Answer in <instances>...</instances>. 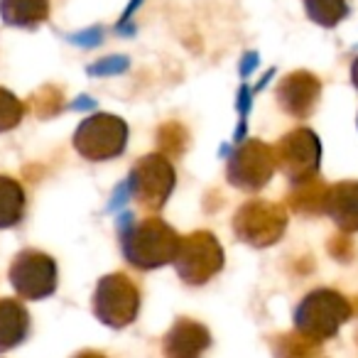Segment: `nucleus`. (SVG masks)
Listing matches in <instances>:
<instances>
[{
  "label": "nucleus",
  "instance_id": "f257e3e1",
  "mask_svg": "<svg viewBox=\"0 0 358 358\" xmlns=\"http://www.w3.org/2000/svg\"><path fill=\"white\" fill-rule=\"evenodd\" d=\"M182 236L162 219H145L123 234V255L140 270H155L177 258Z\"/></svg>",
  "mask_w": 358,
  "mask_h": 358
},
{
  "label": "nucleus",
  "instance_id": "f03ea898",
  "mask_svg": "<svg viewBox=\"0 0 358 358\" xmlns=\"http://www.w3.org/2000/svg\"><path fill=\"white\" fill-rule=\"evenodd\" d=\"M348 317H351V304L334 289H317V292L307 294L294 312L297 331L319 343L334 336Z\"/></svg>",
  "mask_w": 358,
  "mask_h": 358
},
{
  "label": "nucleus",
  "instance_id": "7ed1b4c3",
  "mask_svg": "<svg viewBox=\"0 0 358 358\" xmlns=\"http://www.w3.org/2000/svg\"><path fill=\"white\" fill-rule=\"evenodd\" d=\"M128 145V125L113 113H94L76 128L74 148L91 162L120 157Z\"/></svg>",
  "mask_w": 358,
  "mask_h": 358
},
{
  "label": "nucleus",
  "instance_id": "20e7f679",
  "mask_svg": "<svg viewBox=\"0 0 358 358\" xmlns=\"http://www.w3.org/2000/svg\"><path fill=\"white\" fill-rule=\"evenodd\" d=\"M174 182H177L174 167L162 152L140 157L128 177L130 194L148 211H157L167 204L169 194L174 192Z\"/></svg>",
  "mask_w": 358,
  "mask_h": 358
},
{
  "label": "nucleus",
  "instance_id": "39448f33",
  "mask_svg": "<svg viewBox=\"0 0 358 358\" xmlns=\"http://www.w3.org/2000/svg\"><path fill=\"white\" fill-rule=\"evenodd\" d=\"M140 312V292L135 282L123 273L101 278L94 292V314L106 327L123 329L135 322Z\"/></svg>",
  "mask_w": 358,
  "mask_h": 358
},
{
  "label": "nucleus",
  "instance_id": "423d86ee",
  "mask_svg": "<svg viewBox=\"0 0 358 358\" xmlns=\"http://www.w3.org/2000/svg\"><path fill=\"white\" fill-rule=\"evenodd\" d=\"M287 229V211L275 201H245L234 216V231L243 243L265 248L282 238Z\"/></svg>",
  "mask_w": 358,
  "mask_h": 358
},
{
  "label": "nucleus",
  "instance_id": "0eeeda50",
  "mask_svg": "<svg viewBox=\"0 0 358 358\" xmlns=\"http://www.w3.org/2000/svg\"><path fill=\"white\" fill-rule=\"evenodd\" d=\"M179 278L189 285H204L224 268V248L209 231H196L182 238L174 258Z\"/></svg>",
  "mask_w": 358,
  "mask_h": 358
},
{
  "label": "nucleus",
  "instance_id": "6e6552de",
  "mask_svg": "<svg viewBox=\"0 0 358 358\" xmlns=\"http://www.w3.org/2000/svg\"><path fill=\"white\" fill-rule=\"evenodd\" d=\"M278 167L275 148L265 145L263 140H248L238 145L229 159V182L238 189L255 192L270 182Z\"/></svg>",
  "mask_w": 358,
  "mask_h": 358
},
{
  "label": "nucleus",
  "instance_id": "1a4fd4ad",
  "mask_svg": "<svg viewBox=\"0 0 358 358\" xmlns=\"http://www.w3.org/2000/svg\"><path fill=\"white\" fill-rule=\"evenodd\" d=\"M275 157H278V167L285 172V177L292 185H302L317 174L322 145L309 128H297L275 145Z\"/></svg>",
  "mask_w": 358,
  "mask_h": 358
},
{
  "label": "nucleus",
  "instance_id": "9d476101",
  "mask_svg": "<svg viewBox=\"0 0 358 358\" xmlns=\"http://www.w3.org/2000/svg\"><path fill=\"white\" fill-rule=\"evenodd\" d=\"M10 282L22 299H45L57 289V263L42 250H22L10 265Z\"/></svg>",
  "mask_w": 358,
  "mask_h": 358
},
{
  "label": "nucleus",
  "instance_id": "9b49d317",
  "mask_svg": "<svg viewBox=\"0 0 358 358\" xmlns=\"http://www.w3.org/2000/svg\"><path fill=\"white\" fill-rule=\"evenodd\" d=\"M322 84L309 71H292L278 86V103L294 118H307L319 103Z\"/></svg>",
  "mask_w": 358,
  "mask_h": 358
},
{
  "label": "nucleus",
  "instance_id": "f8f14e48",
  "mask_svg": "<svg viewBox=\"0 0 358 358\" xmlns=\"http://www.w3.org/2000/svg\"><path fill=\"white\" fill-rule=\"evenodd\" d=\"M209 346V329L194 319H177L162 341L164 358H201Z\"/></svg>",
  "mask_w": 358,
  "mask_h": 358
},
{
  "label": "nucleus",
  "instance_id": "ddd939ff",
  "mask_svg": "<svg viewBox=\"0 0 358 358\" xmlns=\"http://www.w3.org/2000/svg\"><path fill=\"white\" fill-rule=\"evenodd\" d=\"M327 214L338 229L358 231V182H338L329 187Z\"/></svg>",
  "mask_w": 358,
  "mask_h": 358
},
{
  "label": "nucleus",
  "instance_id": "4468645a",
  "mask_svg": "<svg viewBox=\"0 0 358 358\" xmlns=\"http://www.w3.org/2000/svg\"><path fill=\"white\" fill-rule=\"evenodd\" d=\"M30 334V314L17 299H0V353L20 346Z\"/></svg>",
  "mask_w": 358,
  "mask_h": 358
},
{
  "label": "nucleus",
  "instance_id": "2eb2a0df",
  "mask_svg": "<svg viewBox=\"0 0 358 358\" xmlns=\"http://www.w3.org/2000/svg\"><path fill=\"white\" fill-rule=\"evenodd\" d=\"M52 10L50 0H0V17L10 27L35 30L47 22Z\"/></svg>",
  "mask_w": 358,
  "mask_h": 358
},
{
  "label": "nucleus",
  "instance_id": "dca6fc26",
  "mask_svg": "<svg viewBox=\"0 0 358 358\" xmlns=\"http://www.w3.org/2000/svg\"><path fill=\"white\" fill-rule=\"evenodd\" d=\"M25 216V192L15 179L0 174V229L17 226Z\"/></svg>",
  "mask_w": 358,
  "mask_h": 358
},
{
  "label": "nucleus",
  "instance_id": "f3484780",
  "mask_svg": "<svg viewBox=\"0 0 358 358\" xmlns=\"http://www.w3.org/2000/svg\"><path fill=\"white\" fill-rule=\"evenodd\" d=\"M329 185L319 179H307L302 185H294V192L289 194V206L299 214H322L327 211Z\"/></svg>",
  "mask_w": 358,
  "mask_h": 358
},
{
  "label": "nucleus",
  "instance_id": "a211bd4d",
  "mask_svg": "<svg viewBox=\"0 0 358 358\" xmlns=\"http://www.w3.org/2000/svg\"><path fill=\"white\" fill-rule=\"evenodd\" d=\"M273 351L278 358H324L322 348H319V341L307 338L299 331L278 336L273 343Z\"/></svg>",
  "mask_w": 358,
  "mask_h": 358
},
{
  "label": "nucleus",
  "instance_id": "6ab92c4d",
  "mask_svg": "<svg viewBox=\"0 0 358 358\" xmlns=\"http://www.w3.org/2000/svg\"><path fill=\"white\" fill-rule=\"evenodd\" d=\"M309 20L322 27H336L348 15V0H304Z\"/></svg>",
  "mask_w": 358,
  "mask_h": 358
},
{
  "label": "nucleus",
  "instance_id": "aec40b11",
  "mask_svg": "<svg viewBox=\"0 0 358 358\" xmlns=\"http://www.w3.org/2000/svg\"><path fill=\"white\" fill-rule=\"evenodd\" d=\"M22 115H25V103L13 91L0 86V133L17 128Z\"/></svg>",
  "mask_w": 358,
  "mask_h": 358
},
{
  "label": "nucleus",
  "instance_id": "412c9836",
  "mask_svg": "<svg viewBox=\"0 0 358 358\" xmlns=\"http://www.w3.org/2000/svg\"><path fill=\"white\" fill-rule=\"evenodd\" d=\"M157 143L162 148V155L164 152L182 155L187 148V130L179 123H164L157 133Z\"/></svg>",
  "mask_w": 358,
  "mask_h": 358
},
{
  "label": "nucleus",
  "instance_id": "4be33fe9",
  "mask_svg": "<svg viewBox=\"0 0 358 358\" xmlns=\"http://www.w3.org/2000/svg\"><path fill=\"white\" fill-rule=\"evenodd\" d=\"M62 103H64V99H62V91L57 89V86H45V89H40L35 96H32L35 113L42 115V118H50V115H55L57 110L62 108Z\"/></svg>",
  "mask_w": 358,
  "mask_h": 358
},
{
  "label": "nucleus",
  "instance_id": "5701e85b",
  "mask_svg": "<svg viewBox=\"0 0 358 358\" xmlns=\"http://www.w3.org/2000/svg\"><path fill=\"white\" fill-rule=\"evenodd\" d=\"M74 358H106V356L99 351H81V353H76Z\"/></svg>",
  "mask_w": 358,
  "mask_h": 358
},
{
  "label": "nucleus",
  "instance_id": "b1692460",
  "mask_svg": "<svg viewBox=\"0 0 358 358\" xmlns=\"http://www.w3.org/2000/svg\"><path fill=\"white\" fill-rule=\"evenodd\" d=\"M351 76H353V84H356V89H358V59L353 62V66H351Z\"/></svg>",
  "mask_w": 358,
  "mask_h": 358
}]
</instances>
